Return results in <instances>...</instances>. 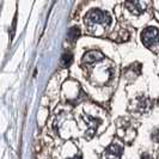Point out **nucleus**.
<instances>
[{
    "mask_svg": "<svg viewBox=\"0 0 159 159\" xmlns=\"http://www.w3.org/2000/svg\"><path fill=\"white\" fill-rule=\"evenodd\" d=\"M84 22L88 26L89 31L92 32V34H96L98 28L107 29L111 24V17L108 12H105L103 10L93 8V10L89 11L86 13Z\"/></svg>",
    "mask_w": 159,
    "mask_h": 159,
    "instance_id": "nucleus-1",
    "label": "nucleus"
},
{
    "mask_svg": "<svg viewBox=\"0 0 159 159\" xmlns=\"http://www.w3.org/2000/svg\"><path fill=\"white\" fill-rule=\"evenodd\" d=\"M143 43L153 52H159V30L154 26H147L141 32Z\"/></svg>",
    "mask_w": 159,
    "mask_h": 159,
    "instance_id": "nucleus-2",
    "label": "nucleus"
},
{
    "mask_svg": "<svg viewBox=\"0 0 159 159\" xmlns=\"http://www.w3.org/2000/svg\"><path fill=\"white\" fill-rule=\"evenodd\" d=\"M123 148L119 143H111L104 152V159H121Z\"/></svg>",
    "mask_w": 159,
    "mask_h": 159,
    "instance_id": "nucleus-3",
    "label": "nucleus"
},
{
    "mask_svg": "<svg viewBox=\"0 0 159 159\" xmlns=\"http://www.w3.org/2000/svg\"><path fill=\"white\" fill-rule=\"evenodd\" d=\"M125 7L135 16H139L143 12V6L140 0H125Z\"/></svg>",
    "mask_w": 159,
    "mask_h": 159,
    "instance_id": "nucleus-4",
    "label": "nucleus"
},
{
    "mask_svg": "<svg viewBox=\"0 0 159 159\" xmlns=\"http://www.w3.org/2000/svg\"><path fill=\"white\" fill-rule=\"evenodd\" d=\"M101 60H103V54L97 50H90L83 56V62H86V64H93Z\"/></svg>",
    "mask_w": 159,
    "mask_h": 159,
    "instance_id": "nucleus-5",
    "label": "nucleus"
},
{
    "mask_svg": "<svg viewBox=\"0 0 159 159\" xmlns=\"http://www.w3.org/2000/svg\"><path fill=\"white\" fill-rule=\"evenodd\" d=\"M86 117V126H88V129H86V135L88 138L92 136L95 134V132L97 130V127L99 126L101 121L98 119H95V117H91V116H85Z\"/></svg>",
    "mask_w": 159,
    "mask_h": 159,
    "instance_id": "nucleus-6",
    "label": "nucleus"
},
{
    "mask_svg": "<svg viewBox=\"0 0 159 159\" xmlns=\"http://www.w3.org/2000/svg\"><path fill=\"white\" fill-rule=\"evenodd\" d=\"M67 36H68V39H70L71 41L77 40V39L80 36V29L78 28V26H72L71 29L68 30Z\"/></svg>",
    "mask_w": 159,
    "mask_h": 159,
    "instance_id": "nucleus-7",
    "label": "nucleus"
},
{
    "mask_svg": "<svg viewBox=\"0 0 159 159\" xmlns=\"http://www.w3.org/2000/svg\"><path fill=\"white\" fill-rule=\"evenodd\" d=\"M72 60H73V56H72L71 53H64L62 54V57H61V61H62V64L65 65V66H70L72 62Z\"/></svg>",
    "mask_w": 159,
    "mask_h": 159,
    "instance_id": "nucleus-8",
    "label": "nucleus"
},
{
    "mask_svg": "<svg viewBox=\"0 0 159 159\" xmlns=\"http://www.w3.org/2000/svg\"><path fill=\"white\" fill-rule=\"evenodd\" d=\"M68 159H81V156H80V154H77V156H74V157H72V158H68Z\"/></svg>",
    "mask_w": 159,
    "mask_h": 159,
    "instance_id": "nucleus-9",
    "label": "nucleus"
}]
</instances>
